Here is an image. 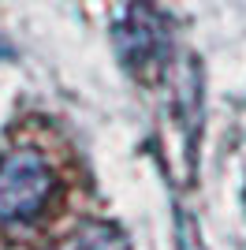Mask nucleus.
<instances>
[{
  "instance_id": "2",
  "label": "nucleus",
  "mask_w": 246,
  "mask_h": 250,
  "mask_svg": "<svg viewBox=\"0 0 246 250\" xmlns=\"http://www.w3.org/2000/svg\"><path fill=\"white\" fill-rule=\"evenodd\" d=\"M116 49L127 71L138 79H157L172 56V26L153 4H134L116 26Z\"/></svg>"
},
{
  "instance_id": "1",
  "label": "nucleus",
  "mask_w": 246,
  "mask_h": 250,
  "mask_svg": "<svg viewBox=\"0 0 246 250\" xmlns=\"http://www.w3.org/2000/svg\"><path fill=\"white\" fill-rule=\"evenodd\" d=\"M56 194V172L38 149H8L0 157V224L22 228L45 213Z\"/></svg>"
}]
</instances>
